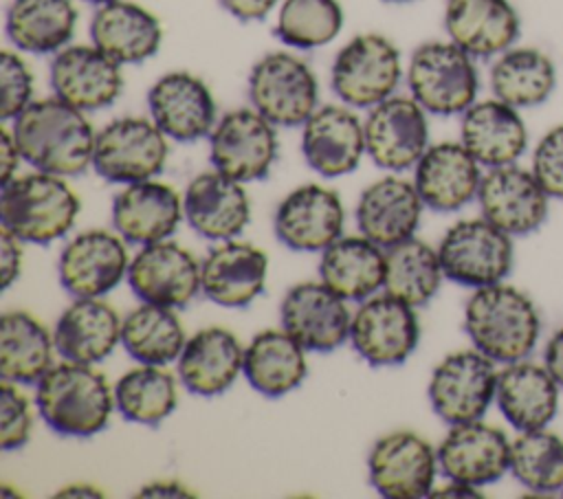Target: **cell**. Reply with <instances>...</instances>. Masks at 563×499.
Segmentation results:
<instances>
[{"instance_id":"obj_33","label":"cell","mask_w":563,"mask_h":499,"mask_svg":"<svg viewBox=\"0 0 563 499\" xmlns=\"http://www.w3.org/2000/svg\"><path fill=\"white\" fill-rule=\"evenodd\" d=\"M90 42L121 66L141 64L158 53L163 26L147 7L132 0H112L95 7Z\"/></svg>"},{"instance_id":"obj_13","label":"cell","mask_w":563,"mask_h":499,"mask_svg":"<svg viewBox=\"0 0 563 499\" xmlns=\"http://www.w3.org/2000/svg\"><path fill=\"white\" fill-rule=\"evenodd\" d=\"M438 448L416 431L380 435L367 455L369 484L387 499H422L435 488Z\"/></svg>"},{"instance_id":"obj_18","label":"cell","mask_w":563,"mask_h":499,"mask_svg":"<svg viewBox=\"0 0 563 499\" xmlns=\"http://www.w3.org/2000/svg\"><path fill=\"white\" fill-rule=\"evenodd\" d=\"M48 81L55 97L84 112H97L123 92V66L92 42L68 44L53 55Z\"/></svg>"},{"instance_id":"obj_7","label":"cell","mask_w":563,"mask_h":499,"mask_svg":"<svg viewBox=\"0 0 563 499\" xmlns=\"http://www.w3.org/2000/svg\"><path fill=\"white\" fill-rule=\"evenodd\" d=\"M251 106L277 127H301L319 108V81L306 59L290 51L264 53L249 73Z\"/></svg>"},{"instance_id":"obj_4","label":"cell","mask_w":563,"mask_h":499,"mask_svg":"<svg viewBox=\"0 0 563 499\" xmlns=\"http://www.w3.org/2000/svg\"><path fill=\"white\" fill-rule=\"evenodd\" d=\"M81 211L79 196L64 176L48 171L18 174L2 185V229L24 244L46 246L68 235Z\"/></svg>"},{"instance_id":"obj_12","label":"cell","mask_w":563,"mask_h":499,"mask_svg":"<svg viewBox=\"0 0 563 499\" xmlns=\"http://www.w3.org/2000/svg\"><path fill=\"white\" fill-rule=\"evenodd\" d=\"M420 321L416 308L387 295H372L352 312L350 343L372 367L402 365L418 347Z\"/></svg>"},{"instance_id":"obj_51","label":"cell","mask_w":563,"mask_h":499,"mask_svg":"<svg viewBox=\"0 0 563 499\" xmlns=\"http://www.w3.org/2000/svg\"><path fill=\"white\" fill-rule=\"evenodd\" d=\"M543 365L548 367V372L552 374V378L559 382V387L563 389V328H559L550 341L545 343L543 350Z\"/></svg>"},{"instance_id":"obj_1","label":"cell","mask_w":563,"mask_h":499,"mask_svg":"<svg viewBox=\"0 0 563 499\" xmlns=\"http://www.w3.org/2000/svg\"><path fill=\"white\" fill-rule=\"evenodd\" d=\"M86 114L55 95L33 99L11 121L24 163L64 178L92 167L97 130Z\"/></svg>"},{"instance_id":"obj_29","label":"cell","mask_w":563,"mask_h":499,"mask_svg":"<svg viewBox=\"0 0 563 499\" xmlns=\"http://www.w3.org/2000/svg\"><path fill=\"white\" fill-rule=\"evenodd\" d=\"M442 24L446 37L475 59L497 57L521 33V18L510 0H446Z\"/></svg>"},{"instance_id":"obj_37","label":"cell","mask_w":563,"mask_h":499,"mask_svg":"<svg viewBox=\"0 0 563 499\" xmlns=\"http://www.w3.org/2000/svg\"><path fill=\"white\" fill-rule=\"evenodd\" d=\"M77 20L75 0H11L4 31L20 53L55 55L70 44Z\"/></svg>"},{"instance_id":"obj_16","label":"cell","mask_w":563,"mask_h":499,"mask_svg":"<svg viewBox=\"0 0 563 499\" xmlns=\"http://www.w3.org/2000/svg\"><path fill=\"white\" fill-rule=\"evenodd\" d=\"M150 119L169 141L194 143L211 134L218 106L207 81L189 70H169L147 90Z\"/></svg>"},{"instance_id":"obj_10","label":"cell","mask_w":563,"mask_h":499,"mask_svg":"<svg viewBox=\"0 0 563 499\" xmlns=\"http://www.w3.org/2000/svg\"><path fill=\"white\" fill-rule=\"evenodd\" d=\"M497 363L479 350L446 354L431 372L427 396L435 415L451 424L482 420L497 393Z\"/></svg>"},{"instance_id":"obj_34","label":"cell","mask_w":563,"mask_h":499,"mask_svg":"<svg viewBox=\"0 0 563 499\" xmlns=\"http://www.w3.org/2000/svg\"><path fill=\"white\" fill-rule=\"evenodd\" d=\"M559 382L543 363L521 358L506 363L497 376L495 402L517 431L545 429L559 413Z\"/></svg>"},{"instance_id":"obj_27","label":"cell","mask_w":563,"mask_h":499,"mask_svg":"<svg viewBox=\"0 0 563 499\" xmlns=\"http://www.w3.org/2000/svg\"><path fill=\"white\" fill-rule=\"evenodd\" d=\"M422 209L424 202L413 180L389 174L361 191L354 220L361 235L389 248L416 235Z\"/></svg>"},{"instance_id":"obj_2","label":"cell","mask_w":563,"mask_h":499,"mask_svg":"<svg viewBox=\"0 0 563 499\" xmlns=\"http://www.w3.org/2000/svg\"><path fill=\"white\" fill-rule=\"evenodd\" d=\"M35 409L57 435L92 437L117 409L114 387L95 365L62 358L35 382Z\"/></svg>"},{"instance_id":"obj_32","label":"cell","mask_w":563,"mask_h":499,"mask_svg":"<svg viewBox=\"0 0 563 499\" xmlns=\"http://www.w3.org/2000/svg\"><path fill=\"white\" fill-rule=\"evenodd\" d=\"M121 317L103 297H73L53 328L64 361L97 365L121 343Z\"/></svg>"},{"instance_id":"obj_22","label":"cell","mask_w":563,"mask_h":499,"mask_svg":"<svg viewBox=\"0 0 563 499\" xmlns=\"http://www.w3.org/2000/svg\"><path fill=\"white\" fill-rule=\"evenodd\" d=\"M438 466L446 479L484 488L510 470V440L484 418L451 424L438 444Z\"/></svg>"},{"instance_id":"obj_25","label":"cell","mask_w":563,"mask_h":499,"mask_svg":"<svg viewBox=\"0 0 563 499\" xmlns=\"http://www.w3.org/2000/svg\"><path fill=\"white\" fill-rule=\"evenodd\" d=\"M482 176V165L462 141H440L413 165L411 180L424 207L451 213L477 200Z\"/></svg>"},{"instance_id":"obj_3","label":"cell","mask_w":563,"mask_h":499,"mask_svg":"<svg viewBox=\"0 0 563 499\" xmlns=\"http://www.w3.org/2000/svg\"><path fill=\"white\" fill-rule=\"evenodd\" d=\"M464 332L497 365L528 358L541 336L534 301L506 281L475 288L464 306Z\"/></svg>"},{"instance_id":"obj_8","label":"cell","mask_w":563,"mask_h":499,"mask_svg":"<svg viewBox=\"0 0 563 499\" xmlns=\"http://www.w3.org/2000/svg\"><path fill=\"white\" fill-rule=\"evenodd\" d=\"M438 255L446 279L475 290L510 275L515 244L512 235L479 215L451 224L438 244Z\"/></svg>"},{"instance_id":"obj_46","label":"cell","mask_w":563,"mask_h":499,"mask_svg":"<svg viewBox=\"0 0 563 499\" xmlns=\"http://www.w3.org/2000/svg\"><path fill=\"white\" fill-rule=\"evenodd\" d=\"M22 385L2 380L0 385V446L2 451L22 448L33 429L31 402L20 389Z\"/></svg>"},{"instance_id":"obj_19","label":"cell","mask_w":563,"mask_h":499,"mask_svg":"<svg viewBox=\"0 0 563 499\" xmlns=\"http://www.w3.org/2000/svg\"><path fill=\"white\" fill-rule=\"evenodd\" d=\"M341 295L319 281H299L279 303V321L308 352H334L350 341L352 312Z\"/></svg>"},{"instance_id":"obj_50","label":"cell","mask_w":563,"mask_h":499,"mask_svg":"<svg viewBox=\"0 0 563 499\" xmlns=\"http://www.w3.org/2000/svg\"><path fill=\"white\" fill-rule=\"evenodd\" d=\"M22 160L24 158H22V152H20L18 141L13 136V130L4 123L2 132H0V178H2V185L18 176V167H20Z\"/></svg>"},{"instance_id":"obj_14","label":"cell","mask_w":563,"mask_h":499,"mask_svg":"<svg viewBox=\"0 0 563 499\" xmlns=\"http://www.w3.org/2000/svg\"><path fill=\"white\" fill-rule=\"evenodd\" d=\"M427 110L411 95H391L372 106L365 125V149L372 163L385 171L413 169L429 143Z\"/></svg>"},{"instance_id":"obj_24","label":"cell","mask_w":563,"mask_h":499,"mask_svg":"<svg viewBox=\"0 0 563 499\" xmlns=\"http://www.w3.org/2000/svg\"><path fill=\"white\" fill-rule=\"evenodd\" d=\"M183 211L187 224L211 242L233 240L251 222V200L244 182L218 169L202 171L187 182Z\"/></svg>"},{"instance_id":"obj_28","label":"cell","mask_w":563,"mask_h":499,"mask_svg":"<svg viewBox=\"0 0 563 499\" xmlns=\"http://www.w3.org/2000/svg\"><path fill=\"white\" fill-rule=\"evenodd\" d=\"M266 253L242 240L218 242L200 259L202 295L224 308H246L266 288Z\"/></svg>"},{"instance_id":"obj_38","label":"cell","mask_w":563,"mask_h":499,"mask_svg":"<svg viewBox=\"0 0 563 499\" xmlns=\"http://www.w3.org/2000/svg\"><path fill=\"white\" fill-rule=\"evenodd\" d=\"M556 66L537 46H510L493 57L488 84L493 97L526 110L545 103L556 90Z\"/></svg>"},{"instance_id":"obj_6","label":"cell","mask_w":563,"mask_h":499,"mask_svg":"<svg viewBox=\"0 0 563 499\" xmlns=\"http://www.w3.org/2000/svg\"><path fill=\"white\" fill-rule=\"evenodd\" d=\"M402 57L398 46L383 33H358L334 55L330 86L336 99L354 110L385 101L396 95L402 79Z\"/></svg>"},{"instance_id":"obj_39","label":"cell","mask_w":563,"mask_h":499,"mask_svg":"<svg viewBox=\"0 0 563 499\" xmlns=\"http://www.w3.org/2000/svg\"><path fill=\"white\" fill-rule=\"evenodd\" d=\"M53 332L26 310H9L0 319V378L35 385L53 365Z\"/></svg>"},{"instance_id":"obj_9","label":"cell","mask_w":563,"mask_h":499,"mask_svg":"<svg viewBox=\"0 0 563 499\" xmlns=\"http://www.w3.org/2000/svg\"><path fill=\"white\" fill-rule=\"evenodd\" d=\"M169 138L150 117H117L97 130L92 169L108 182L132 185L163 171Z\"/></svg>"},{"instance_id":"obj_31","label":"cell","mask_w":563,"mask_h":499,"mask_svg":"<svg viewBox=\"0 0 563 499\" xmlns=\"http://www.w3.org/2000/svg\"><path fill=\"white\" fill-rule=\"evenodd\" d=\"M244 369V345L240 339L220 325L202 328L187 336V343L176 361L180 385L202 398L224 393Z\"/></svg>"},{"instance_id":"obj_36","label":"cell","mask_w":563,"mask_h":499,"mask_svg":"<svg viewBox=\"0 0 563 499\" xmlns=\"http://www.w3.org/2000/svg\"><path fill=\"white\" fill-rule=\"evenodd\" d=\"M306 347L284 328L257 332L244 347V378L266 398H282L295 391L306 374Z\"/></svg>"},{"instance_id":"obj_47","label":"cell","mask_w":563,"mask_h":499,"mask_svg":"<svg viewBox=\"0 0 563 499\" xmlns=\"http://www.w3.org/2000/svg\"><path fill=\"white\" fill-rule=\"evenodd\" d=\"M530 169L550 198L563 200V123L550 127L537 141Z\"/></svg>"},{"instance_id":"obj_40","label":"cell","mask_w":563,"mask_h":499,"mask_svg":"<svg viewBox=\"0 0 563 499\" xmlns=\"http://www.w3.org/2000/svg\"><path fill=\"white\" fill-rule=\"evenodd\" d=\"M187 334L174 308L141 301L121 321V345L145 365H172L178 361Z\"/></svg>"},{"instance_id":"obj_45","label":"cell","mask_w":563,"mask_h":499,"mask_svg":"<svg viewBox=\"0 0 563 499\" xmlns=\"http://www.w3.org/2000/svg\"><path fill=\"white\" fill-rule=\"evenodd\" d=\"M35 77L20 51L4 48L0 55V119L13 121L33 101Z\"/></svg>"},{"instance_id":"obj_30","label":"cell","mask_w":563,"mask_h":499,"mask_svg":"<svg viewBox=\"0 0 563 499\" xmlns=\"http://www.w3.org/2000/svg\"><path fill=\"white\" fill-rule=\"evenodd\" d=\"M460 141L475 160L490 169L517 163L528 149L521 110L497 99H477L460 114Z\"/></svg>"},{"instance_id":"obj_23","label":"cell","mask_w":563,"mask_h":499,"mask_svg":"<svg viewBox=\"0 0 563 499\" xmlns=\"http://www.w3.org/2000/svg\"><path fill=\"white\" fill-rule=\"evenodd\" d=\"M301 154L323 178L354 171L367 154L363 119L345 103L319 106L301 125Z\"/></svg>"},{"instance_id":"obj_48","label":"cell","mask_w":563,"mask_h":499,"mask_svg":"<svg viewBox=\"0 0 563 499\" xmlns=\"http://www.w3.org/2000/svg\"><path fill=\"white\" fill-rule=\"evenodd\" d=\"M22 240L15 237L13 233H9L7 229H2L0 233V284L2 290H9L13 281L20 279L22 273Z\"/></svg>"},{"instance_id":"obj_15","label":"cell","mask_w":563,"mask_h":499,"mask_svg":"<svg viewBox=\"0 0 563 499\" xmlns=\"http://www.w3.org/2000/svg\"><path fill=\"white\" fill-rule=\"evenodd\" d=\"M130 253L117 231L88 229L70 237L57 257V277L73 297H103L128 279Z\"/></svg>"},{"instance_id":"obj_5","label":"cell","mask_w":563,"mask_h":499,"mask_svg":"<svg viewBox=\"0 0 563 499\" xmlns=\"http://www.w3.org/2000/svg\"><path fill=\"white\" fill-rule=\"evenodd\" d=\"M405 81L409 95L438 117H455L477 101L479 70L475 57L455 42L429 40L413 48Z\"/></svg>"},{"instance_id":"obj_17","label":"cell","mask_w":563,"mask_h":499,"mask_svg":"<svg viewBox=\"0 0 563 499\" xmlns=\"http://www.w3.org/2000/svg\"><path fill=\"white\" fill-rule=\"evenodd\" d=\"M128 284L141 301L180 310L202 292L200 259L174 240L145 244L130 259Z\"/></svg>"},{"instance_id":"obj_43","label":"cell","mask_w":563,"mask_h":499,"mask_svg":"<svg viewBox=\"0 0 563 499\" xmlns=\"http://www.w3.org/2000/svg\"><path fill=\"white\" fill-rule=\"evenodd\" d=\"M510 473L532 495L563 492V437L548 426L519 431L510 442Z\"/></svg>"},{"instance_id":"obj_26","label":"cell","mask_w":563,"mask_h":499,"mask_svg":"<svg viewBox=\"0 0 563 499\" xmlns=\"http://www.w3.org/2000/svg\"><path fill=\"white\" fill-rule=\"evenodd\" d=\"M112 226L128 244L169 240L185 220L183 196L167 182L147 178L123 189L112 200Z\"/></svg>"},{"instance_id":"obj_11","label":"cell","mask_w":563,"mask_h":499,"mask_svg":"<svg viewBox=\"0 0 563 499\" xmlns=\"http://www.w3.org/2000/svg\"><path fill=\"white\" fill-rule=\"evenodd\" d=\"M207 138L211 167L240 182L266 178L279 152L277 125L253 106L224 112Z\"/></svg>"},{"instance_id":"obj_56","label":"cell","mask_w":563,"mask_h":499,"mask_svg":"<svg viewBox=\"0 0 563 499\" xmlns=\"http://www.w3.org/2000/svg\"><path fill=\"white\" fill-rule=\"evenodd\" d=\"M383 2H389V4H405V2H413V0H383Z\"/></svg>"},{"instance_id":"obj_21","label":"cell","mask_w":563,"mask_h":499,"mask_svg":"<svg viewBox=\"0 0 563 499\" xmlns=\"http://www.w3.org/2000/svg\"><path fill=\"white\" fill-rule=\"evenodd\" d=\"M345 209L341 196L323 185L306 182L288 191L273 218L277 240L301 253H321L343 235Z\"/></svg>"},{"instance_id":"obj_35","label":"cell","mask_w":563,"mask_h":499,"mask_svg":"<svg viewBox=\"0 0 563 499\" xmlns=\"http://www.w3.org/2000/svg\"><path fill=\"white\" fill-rule=\"evenodd\" d=\"M319 279L345 301H365L385 286V248L365 235H341L321 251Z\"/></svg>"},{"instance_id":"obj_44","label":"cell","mask_w":563,"mask_h":499,"mask_svg":"<svg viewBox=\"0 0 563 499\" xmlns=\"http://www.w3.org/2000/svg\"><path fill=\"white\" fill-rule=\"evenodd\" d=\"M343 29L339 0H282L275 18V35L297 51H312L330 44Z\"/></svg>"},{"instance_id":"obj_55","label":"cell","mask_w":563,"mask_h":499,"mask_svg":"<svg viewBox=\"0 0 563 499\" xmlns=\"http://www.w3.org/2000/svg\"><path fill=\"white\" fill-rule=\"evenodd\" d=\"M84 2H88L92 7H99V4H106V2H112V0H84Z\"/></svg>"},{"instance_id":"obj_52","label":"cell","mask_w":563,"mask_h":499,"mask_svg":"<svg viewBox=\"0 0 563 499\" xmlns=\"http://www.w3.org/2000/svg\"><path fill=\"white\" fill-rule=\"evenodd\" d=\"M136 497H194V492L180 481L158 479V481H150V484L141 486Z\"/></svg>"},{"instance_id":"obj_42","label":"cell","mask_w":563,"mask_h":499,"mask_svg":"<svg viewBox=\"0 0 563 499\" xmlns=\"http://www.w3.org/2000/svg\"><path fill=\"white\" fill-rule=\"evenodd\" d=\"M178 382L165 365L139 363L114 382L117 411L128 422L156 426L176 411Z\"/></svg>"},{"instance_id":"obj_53","label":"cell","mask_w":563,"mask_h":499,"mask_svg":"<svg viewBox=\"0 0 563 499\" xmlns=\"http://www.w3.org/2000/svg\"><path fill=\"white\" fill-rule=\"evenodd\" d=\"M429 497H464V499L468 497V499H473V497H482V492H479V488H475V486H468V484L449 479V484H444V486H440V488H433Z\"/></svg>"},{"instance_id":"obj_57","label":"cell","mask_w":563,"mask_h":499,"mask_svg":"<svg viewBox=\"0 0 563 499\" xmlns=\"http://www.w3.org/2000/svg\"><path fill=\"white\" fill-rule=\"evenodd\" d=\"M561 495H563V492H561Z\"/></svg>"},{"instance_id":"obj_20","label":"cell","mask_w":563,"mask_h":499,"mask_svg":"<svg viewBox=\"0 0 563 499\" xmlns=\"http://www.w3.org/2000/svg\"><path fill=\"white\" fill-rule=\"evenodd\" d=\"M477 204L482 218L515 237L534 233L545 222L550 196L532 169L510 163L484 171Z\"/></svg>"},{"instance_id":"obj_54","label":"cell","mask_w":563,"mask_h":499,"mask_svg":"<svg viewBox=\"0 0 563 499\" xmlns=\"http://www.w3.org/2000/svg\"><path fill=\"white\" fill-rule=\"evenodd\" d=\"M55 497H103V492L90 484H68L57 490Z\"/></svg>"},{"instance_id":"obj_41","label":"cell","mask_w":563,"mask_h":499,"mask_svg":"<svg viewBox=\"0 0 563 499\" xmlns=\"http://www.w3.org/2000/svg\"><path fill=\"white\" fill-rule=\"evenodd\" d=\"M438 246L420 237H409L385 248V286L383 290L413 308L427 306L444 281Z\"/></svg>"},{"instance_id":"obj_49","label":"cell","mask_w":563,"mask_h":499,"mask_svg":"<svg viewBox=\"0 0 563 499\" xmlns=\"http://www.w3.org/2000/svg\"><path fill=\"white\" fill-rule=\"evenodd\" d=\"M220 7L240 22H260L275 11L282 0H218Z\"/></svg>"}]
</instances>
